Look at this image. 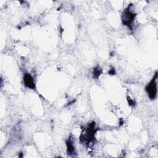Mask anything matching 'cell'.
<instances>
[{
    "instance_id": "6da1fadb",
    "label": "cell",
    "mask_w": 158,
    "mask_h": 158,
    "mask_svg": "<svg viewBox=\"0 0 158 158\" xmlns=\"http://www.w3.org/2000/svg\"><path fill=\"white\" fill-rule=\"evenodd\" d=\"M124 16V19H123V22L128 26V24H130L132 20L134 18V16L133 14H132L130 11H126L125 12Z\"/></svg>"
},
{
    "instance_id": "7a4b0ae2",
    "label": "cell",
    "mask_w": 158,
    "mask_h": 158,
    "mask_svg": "<svg viewBox=\"0 0 158 158\" xmlns=\"http://www.w3.org/2000/svg\"><path fill=\"white\" fill-rule=\"evenodd\" d=\"M148 91L150 97L152 98H155L156 95V84L154 81L148 86Z\"/></svg>"
},
{
    "instance_id": "3957f363",
    "label": "cell",
    "mask_w": 158,
    "mask_h": 158,
    "mask_svg": "<svg viewBox=\"0 0 158 158\" xmlns=\"http://www.w3.org/2000/svg\"><path fill=\"white\" fill-rule=\"evenodd\" d=\"M24 82H26V85L27 86L30 87V88L34 87V80H33L32 78L29 75H26L24 79Z\"/></svg>"
}]
</instances>
